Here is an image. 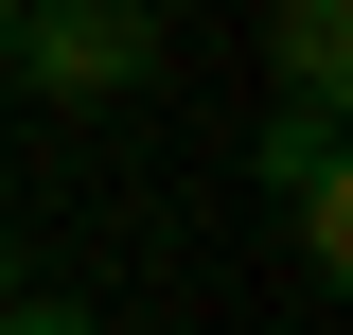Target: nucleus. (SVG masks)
Masks as SVG:
<instances>
[{
    "label": "nucleus",
    "mask_w": 353,
    "mask_h": 335,
    "mask_svg": "<svg viewBox=\"0 0 353 335\" xmlns=\"http://www.w3.org/2000/svg\"><path fill=\"white\" fill-rule=\"evenodd\" d=\"M283 230H301V283H353V176H318V194H283Z\"/></svg>",
    "instance_id": "3"
},
{
    "label": "nucleus",
    "mask_w": 353,
    "mask_h": 335,
    "mask_svg": "<svg viewBox=\"0 0 353 335\" xmlns=\"http://www.w3.org/2000/svg\"><path fill=\"white\" fill-rule=\"evenodd\" d=\"M248 159H265V194H318V176H336V124H301V106H283Z\"/></svg>",
    "instance_id": "4"
},
{
    "label": "nucleus",
    "mask_w": 353,
    "mask_h": 335,
    "mask_svg": "<svg viewBox=\"0 0 353 335\" xmlns=\"http://www.w3.org/2000/svg\"><path fill=\"white\" fill-rule=\"evenodd\" d=\"M0 18H18V0H0Z\"/></svg>",
    "instance_id": "7"
},
{
    "label": "nucleus",
    "mask_w": 353,
    "mask_h": 335,
    "mask_svg": "<svg viewBox=\"0 0 353 335\" xmlns=\"http://www.w3.org/2000/svg\"><path fill=\"white\" fill-rule=\"evenodd\" d=\"M265 53H283V106H301V124H336V71H353V18H336V0H283V18H265Z\"/></svg>",
    "instance_id": "2"
},
{
    "label": "nucleus",
    "mask_w": 353,
    "mask_h": 335,
    "mask_svg": "<svg viewBox=\"0 0 353 335\" xmlns=\"http://www.w3.org/2000/svg\"><path fill=\"white\" fill-rule=\"evenodd\" d=\"M0 300H18V247H0Z\"/></svg>",
    "instance_id": "6"
},
{
    "label": "nucleus",
    "mask_w": 353,
    "mask_h": 335,
    "mask_svg": "<svg viewBox=\"0 0 353 335\" xmlns=\"http://www.w3.org/2000/svg\"><path fill=\"white\" fill-rule=\"evenodd\" d=\"M0 335H106V318H71V300H0Z\"/></svg>",
    "instance_id": "5"
},
{
    "label": "nucleus",
    "mask_w": 353,
    "mask_h": 335,
    "mask_svg": "<svg viewBox=\"0 0 353 335\" xmlns=\"http://www.w3.org/2000/svg\"><path fill=\"white\" fill-rule=\"evenodd\" d=\"M0 53L36 71L53 106H106V88L159 71V18H141V0H18V18H0Z\"/></svg>",
    "instance_id": "1"
}]
</instances>
